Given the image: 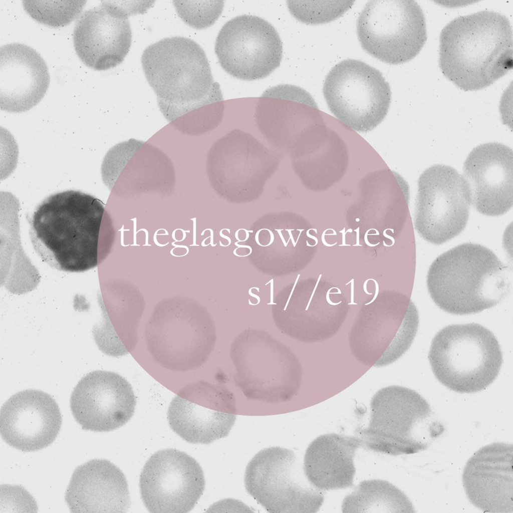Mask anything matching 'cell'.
<instances>
[{
	"mask_svg": "<svg viewBox=\"0 0 513 513\" xmlns=\"http://www.w3.org/2000/svg\"><path fill=\"white\" fill-rule=\"evenodd\" d=\"M136 398L127 380L110 371L91 372L78 383L70 398L73 415L83 429L110 431L132 417Z\"/></svg>",
	"mask_w": 513,
	"mask_h": 513,
	"instance_id": "obj_19",
	"label": "cell"
},
{
	"mask_svg": "<svg viewBox=\"0 0 513 513\" xmlns=\"http://www.w3.org/2000/svg\"><path fill=\"white\" fill-rule=\"evenodd\" d=\"M112 150L114 179H118L120 192H171L173 190V165L158 149L145 142L131 139L116 145Z\"/></svg>",
	"mask_w": 513,
	"mask_h": 513,
	"instance_id": "obj_26",
	"label": "cell"
},
{
	"mask_svg": "<svg viewBox=\"0 0 513 513\" xmlns=\"http://www.w3.org/2000/svg\"><path fill=\"white\" fill-rule=\"evenodd\" d=\"M369 280H371V279H367V280L365 281V282L364 283L363 289H364V291L365 293H366L368 295H372V293H368V292L367 290V284Z\"/></svg>",
	"mask_w": 513,
	"mask_h": 513,
	"instance_id": "obj_45",
	"label": "cell"
},
{
	"mask_svg": "<svg viewBox=\"0 0 513 513\" xmlns=\"http://www.w3.org/2000/svg\"><path fill=\"white\" fill-rule=\"evenodd\" d=\"M255 120L262 135L276 150L288 155L306 131L324 121L310 94L288 85L264 92L257 102Z\"/></svg>",
	"mask_w": 513,
	"mask_h": 513,
	"instance_id": "obj_20",
	"label": "cell"
},
{
	"mask_svg": "<svg viewBox=\"0 0 513 513\" xmlns=\"http://www.w3.org/2000/svg\"><path fill=\"white\" fill-rule=\"evenodd\" d=\"M236 409L234 395L227 388L201 380L181 388L170 402L167 419L186 441L208 444L228 435Z\"/></svg>",
	"mask_w": 513,
	"mask_h": 513,
	"instance_id": "obj_15",
	"label": "cell"
},
{
	"mask_svg": "<svg viewBox=\"0 0 513 513\" xmlns=\"http://www.w3.org/2000/svg\"><path fill=\"white\" fill-rule=\"evenodd\" d=\"M303 185L314 192L328 190L344 176L349 163L347 147L338 135L313 152L291 160Z\"/></svg>",
	"mask_w": 513,
	"mask_h": 513,
	"instance_id": "obj_28",
	"label": "cell"
},
{
	"mask_svg": "<svg viewBox=\"0 0 513 513\" xmlns=\"http://www.w3.org/2000/svg\"><path fill=\"white\" fill-rule=\"evenodd\" d=\"M104 207L95 197L78 190L52 194L36 208L29 234L42 260L67 272L87 271L98 265V247Z\"/></svg>",
	"mask_w": 513,
	"mask_h": 513,
	"instance_id": "obj_2",
	"label": "cell"
},
{
	"mask_svg": "<svg viewBox=\"0 0 513 513\" xmlns=\"http://www.w3.org/2000/svg\"><path fill=\"white\" fill-rule=\"evenodd\" d=\"M273 281H274L273 279H272L270 282H268L267 283H266L265 284V285H267L270 283H271V303L270 304H272V303H273Z\"/></svg>",
	"mask_w": 513,
	"mask_h": 513,
	"instance_id": "obj_42",
	"label": "cell"
},
{
	"mask_svg": "<svg viewBox=\"0 0 513 513\" xmlns=\"http://www.w3.org/2000/svg\"><path fill=\"white\" fill-rule=\"evenodd\" d=\"M387 230H391V231H392V232L393 233H394V230L392 228H386V229H385L384 230V231L383 232V235L385 237L391 239V240H392V243L391 245H387V244H386L385 243V241L384 240L383 241V245L384 246H392L395 243V239H394V238L393 237H392V236H390V235H388V234H387L386 233V231H387Z\"/></svg>",
	"mask_w": 513,
	"mask_h": 513,
	"instance_id": "obj_33",
	"label": "cell"
},
{
	"mask_svg": "<svg viewBox=\"0 0 513 513\" xmlns=\"http://www.w3.org/2000/svg\"><path fill=\"white\" fill-rule=\"evenodd\" d=\"M512 30L504 15L483 11L456 18L442 30L439 64L459 88H485L512 68Z\"/></svg>",
	"mask_w": 513,
	"mask_h": 513,
	"instance_id": "obj_3",
	"label": "cell"
},
{
	"mask_svg": "<svg viewBox=\"0 0 513 513\" xmlns=\"http://www.w3.org/2000/svg\"><path fill=\"white\" fill-rule=\"evenodd\" d=\"M333 230V228H328V229H325V230H324V231H323V233H322V237H321V239H322V241L323 243V244H324L325 245H326V246H329H329H334V245H335V244H336L337 243V242H335V243H333V244H329V243H327V242H326V240H325V232H326V231H327V230Z\"/></svg>",
	"mask_w": 513,
	"mask_h": 513,
	"instance_id": "obj_38",
	"label": "cell"
},
{
	"mask_svg": "<svg viewBox=\"0 0 513 513\" xmlns=\"http://www.w3.org/2000/svg\"><path fill=\"white\" fill-rule=\"evenodd\" d=\"M294 230V229H286V230L289 231V234H290V238H292V242H293V243L294 244V246H296V243L294 242V239H293V238L292 237V233L290 232V231H292V230Z\"/></svg>",
	"mask_w": 513,
	"mask_h": 513,
	"instance_id": "obj_47",
	"label": "cell"
},
{
	"mask_svg": "<svg viewBox=\"0 0 513 513\" xmlns=\"http://www.w3.org/2000/svg\"><path fill=\"white\" fill-rule=\"evenodd\" d=\"M370 410L368 426L356 433L361 447L393 456L428 448L433 438L432 410L414 390L399 385L382 388L372 397Z\"/></svg>",
	"mask_w": 513,
	"mask_h": 513,
	"instance_id": "obj_8",
	"label": "cell"
},
{
	"mask_svg": "<svg viewBox=\"0 0 513 513\" xmlns=\"http://www.w3.org/2000/svg\"><path fill=\"white\" fill-rule=\"evenodd\" d=\"M229 356L234 382L248 400L274 404L298 393L303 377L298 357L267 331H242L232 342Z\"/></svg>",
	"mask_w": 513,
	"mask_h": 513,
	"instance_id": "obj_5",
	"label": "cell"
},
{
	"mask_svg": "<svg viewBox=\"0 0 513 513\" xmlns=\"http://www.w3.org/2000/svg\"><path fill=\"white\" fill-rule=\"evenodd\" d=\"M275 230H277L278 231V233H279V234H280V236H281V238H282V240H283V241L284 242V244L285 246H287V243H286L285 240L284 239V237L283 236V235H282V233L279 231V229H275Z\"/></svg>",
	"mask_w": 513,
	"mask_h": 513,
	"instance_id": "obj_48",
	"label": "cell"
},
{
	"mask_svg": "<svg viewBox=\"0 0 513 513\" xmlns=\"http://www.w3.org/2000/svg\"><path fill=\"white\" fill-rule=\"evenodd\" d=\"M511 273L487 247L471 242L438 256L430 265L427 287L435 304L450 314H475L492 308L508 294Z\"/></svg>",
	"mask_w": 513,
	"mask_h": 513,
	"instance_id": "obj_4",
	"label": "cell"
},
{
	"mask_svg": "<svg viewBox=\"0 0 513 513\" xmlns=\"http://www.w3.org/2000/svg\"><path fill=\"white\" fill-rule=\"evenodd\" d=\"M359 447L357 436L332 433L318 436L305 452L303 469L307 479L323 491L352 486L354 458Z\"/></svg>",
	"mask_w": 513,
	"mask_h": 513,
	"instance_id": "obj_27",
	"label": "cell"
},
{
	"mask_svg": "<svg viewBox=\"0 0 513 513\" xmlns=\"http://www.w3.org/2000/svg\"><path fill=\"white\" fill-rule=\"evenodd\" d=\"M244 483L247 492L271 513H315L324 500V491L308 481L294 451L280 447L255 455L246 467Z\"/></svg>",
	"mask_w": 513,
	"mask_h": 513,
	"instance_id": "obj_10",
	"label": "cell"
},
{
	"mask_svg": "<svg viewBox=\"0 0 513 513\" xmlns=\"http://www.w3.org/2000/svg\"><path fill=\"white\" fill-rule=\"evenodd\" d=\"M428 359L437 380L462 393L485 389L497 377L503 361L493 334L476 323L442 329L432 341Z\"/></svg>",
	"mask_w": 513,
	"mask_h": 513,
	"instance_id": "obj_6",
	"label": "cell"
},
{
	"mask_svg": "<svg viewBox=\"0 0 513 513\" xmlns=\"http://www.w3.org/2000/svg\"><path fill=\"white\" fill-rule=\"evenodd\" d=\"M471 205L469 190L462 175L450 166L432 165L418 181L415 228L425 240L441 244L464 230Z\"/></svg>",
	"mask_w": 513,
	"mask_h": 513,
	"instance_id": "obj_13",
	"label": "cell"
},
{
	"mask_svg": "<svg viewBox=\"0 0 513 513\" xmlns=\"http://www.w3.org/2000/svg\"><path fill=\"white\" fill-rule=\"evenodd\" d=\"M322 276V274H320V275H319V276L318 279V280H317V283H316V285H315V288H314V290H313V293H312V295H311V297H310V299H309V301H308V303H307V305H306V307H307H307H308L309 306V305H310V304H311V302H312V300L313 297V296H314V294H315V291H316V288H317V286H318V284H319V282H320V279H321V278Z\"/></svg>",
	"mask_w": 513,
	"mask_h": 513,
	"instance_id": "obj_37",
	"label": "cell"
},
{
	"mask_svg": "<svg viewBox=\"0 0 513 513\" xmlns=\"http://www.w3.org/2000/svg\"><path fill=\"white\" fill-rule=\"evenodd\" d=\"M310 230H315V232H316V233H317V229H316V228H310L309 229H308V230L307 231V232H306V234H307V236H308L309 237H310V238H311L313 239L314 240H315V241H316V243H315V244L314 245H310V244H309V243H308V241H306V243H307V245L308 246H316V245H317V244H318V239H317V238L316 237H315V236H313V235H311V234H310V233H309V231H310Z\"/></svg>",
	"mask_w": 513,
	"mask_h": 513,
	"instance_id": "obj_36",
	"label": "cell"
},
{
	"mask_svg": "<svg viewBox=\"0 0 513 513\" xmlns=\"http://www.w3.org/2000/svg\"><path fill=\"white\" fill-rule=\"evenodd\" d=\"M344 513H413L407 496L390 482L382 479L360 482L343 499Z\"/></svg>",
	"mask_w": 513,
	"mask_h": 513,
	"instance_id": "obj_29",
	"label": "cell"
},
{
	"mask_svg": "<svg viewBox=\"0 0 513 513\" xmlns=\"http://www.w3.org/2000/svg\"><path fill=\"white\" fill-rule=\"evenodd\" d=\"M323 94L332 113L345 126L367 132L386 116L391 92L381 73L369 65L347 59L327 75Z\"/></svg>",
	"mask_w": 513,
	"mask_h": 513,
	"instance_id": "obj_12",
	"label": "cell"
},
{
	"mask_svg": "<svg viewBox=\"0 0 513 513\" xmlns=\"http://www.w3.org/2000/svg\"><path fill=\"white\" fill-rule=\"evenodd\" d=\"M354 1H288L289 11L298 21L307 24L331 22L348 10Z\"/></svg>",
	"mask_w": 513,
	"mask_h": 513,
	"instance_id": "obj_31",
	"label": "cell"
},
{
	"mask_svg": "<svg viewBox=\"0 0 513 513\" xmlns=\"http://www.w3.org/2000/svg\"><path fill=\"white\" fill-rule=\"evenodd\" d=\"M339 232L342 233V244H339V246H350V244H346V243H345V240H346V239H345V235H346V232L345 231V228L344 227L343 229L341 230V231H340Z\"/></svg>",
	"mask_w": 513,
	"mask_h": 513,
	"instance_id": "obj_41",
	"label": "cell"
},
{
	"mask_svg": "<svg viewBox=\"0 0 513 513\" xmlns=\"http://www.w3.org/2000/svg\"><path fill=\"white\" fill-rule=\"evenodd\" d=\"M50 77L46 63L32 48L12 43L0 48V107L10 113L27 111L44 97Z\"/></svg>",
	"mask_w": 513,
	"mask_h": 513,
	"instance_id": "obj_24",
	"label": "cell"
},
{
	"mask_svg": "<svg viewBox=\"0 0 513 513\" xmlns=\"http://www.w3.org/2000/svg\"><path fill=\"white\" fill-rule=\"evenodd\" d=\"M282 157V154L251 134L235 129L211 146L207 156L206 172L218 195L231 202H247L261 195Z\"/></svg>",
	"mask_w": 513,
	"mask_h": 513,
	"instance_id": "obj_9",
	"label": "cell"
},
{
	"mask_svg": "<svg viewBox=\"0 0 513 513\" xmlns=\"http://www.w3.org/2000/svg\"><path fill=\"white\" fill-rule=\"evenodd\" d=\"M144 338L158 365L185 372L206 362L217 337L214 322L204 309L192 303L168 302L155 309L145 325Z\"/></svg>",
	"mask_w": 513,
	"mask_h": 513,
	"instance_id": "obj_7",
	"label": "cell"
},
{
	"mask_svg": "<svg viewBox=\"0 0 513 513\" xmlns=\"http://www.w3.org/2000/svg\"><path fill=\"white\" fill-rule=\"evenodd\" d=\"M362 48L385 63L408 62L421 50L427 40L424 13L413 0H372L357 21Z\"/></svg>",
	"mask_w": 513,
	"mask_h": 513,
	"instance_id": "obj_11",
	"label": "cell"
},
{
	"mask_svg": "<svg viewBox=\"0 0 513 513\" xmlns=\"http://www.w3.org/2000/svg\"><path fill=\"white\" fill-rule=\"evenodd\" d=\"M354 231L356 232V244H353V246H362V244H359V227L356 229H354Z\"/></svg>",
	"mask_w": 513,
	"mask_h": 513,
	"instance_id": "obj_43",
	"label": "cell"
},
{
	"mask_svg": "<svg viewBox=\"0 0 513 513\" xmlns=\"http://www.w3.org/2000/svg\"><path fill=\"white\" fill-rule=\"evenodd\" d=\"M130 16L119 1H102L80 16L74 29L73 43L86 66L104 71L123 61L132 42Z\"/></svg>",
	"mask_w": 513,
	"mask_h": 513,
	"instance_id": "obj_18",
	"label": "cell"
},
{
	"mask_svg": "<svg viewBox=\"0 0 513 513\" xmlns=\"http://www.w3.org/2000/svg\"><path fill=\"white\" fill-rule=\"evenodd\" d=\"M65 500L73 513H123L131 503L123 472L110 461L99 459L77 467L66 491Z\"/></svg>",
	"mask_w": 513,
	"mask_h": 513,
	"instance_id": "obj_25",
	"label": "cell"
},
{
	"mask_svg": "<svg viewBox=\"0 0 513 513\" xmlns=\"http://www.w3.org/2000/svg\"><path fill=\"white\" fill-rule=\"evenodd\" d=\"M239 241H242V240H238V241H237V242H235V243H234V244H235V245H236V246H238V247H247V248H249V249H250V252H249V253H248V255H249V254H250L251 253V251H252V249H251V247H250V246H247V245H238V244H237V243H238V242H239Z\"/></svg>",
	"mask_w": 513,
	"mask_h": 513,
	"instance_id": "obj_46",
	"label": "cell"
},
{
	"mask_svg": "<svg viewBox=\"0 0 513 513\" xmlns=\"http://www.w3.org/2000/svg\"><path fill=\"white\" fill-rule=\"evenodd\" d=\"M356 221H357V222L359 221H360L359 218H356Z\"/></svg>",
	"mask_w": 513,
	"mask_h": 513,
	"instance_id": "obj_49",
	"label": "cell"
},
{
	"mask_svg": "<svg viewBox=\"0 0 513 513\" xmlns=\"http://www.w3.org/2000/svg\"><path fill=\"white\" fill-rule=\"evenodd\" d=\"M374 230V228H370L369 229H368V230H367V231H366V232H365V236H364V240H365V242L366 244L367 245H368V246H376V245H377L378 244H379L380 243V242H378V243H377V244H371V243H370L369 242V241H368V238H367V235H368V232H369V231L370 230Z\"/></svg>",
	"mask_w": 513,
	"mask_h": 513,
	"instance_id": "obj_40",
	"label": "cell"
},
{
	"mask_svg": "<svg viewBox=\"0 0 513 513\" xmlns=\"http://www.w3.org/2000/svg\"><path fill=\"white\" fill-rule=\"evenodd\" d=\"M215 52L222 69L239 79L268 76L279 67L283 46L275 28L255 16L241 15L226 23L216 40Z\"/></svg>",
	"mask_w": 513,
	"mask_h": 513,
	"instance_id": "obj_14",
	"label": "cell"
},
{
	"mask_svg": "<svg viewBox=\"0 0 513 513\" xmlns=\"http://www.w3.org/2000/svg\"><path fill=\"white\" fill-rule=\"evenodd\" d=\"M419 324L417 310L410 300L389 312L359 315L349 334L353 356L369 367L388 366L411 346Z\"/></svg>",
	"mask_w": 513,
	"mask_h": 513,
	"instance_id": "obj_17",
	"label": "cell"
},
{
	"mask_svg": "<svg viewBox=\"0 0 513 513\" xmlns=\"http://www.w3.org/2000/svg\"><path fill=\"white\" fill-rule=\"evenodd\" d=\"M354 279H352L351 281H350L348 283H347L346 284V285L347 286L349 284L351 283V302L350 303H348V305H352V304H355V305H356L357 304L356 303H354Z\"/></svg>",
	"mask_w": 513,
	"mask_h": 513,
	"instance_id": "obj_35",
	"label": "cell"
},
{
	"mask_svg": "<svg viewBox=\"0 0 513 513\" xmlns=\"http://www.w3.org/2000/svg\"><path fill=\"white\" fill-rule=\"evenodd\" d=\"M87 1H23L26 13L38 23L52 28L70 24L80 16Z\"/></svg>",
	"mask_w": 513,
	"mask_h": 513,
	"instance_id": "obj_30",
	"label": "cell"
},
{
	"mask_svg": "<svg viewBox=\"0 0 513 513\" xmlns=\"http://www.w3.org/2000/svg\"><path fill=\"white\" fill-rule=\"evenodd\" d=\"M62 419L55 399L42 391L28 389L11 396L0 412V433L4 441L23 451L39 450L51 444Z\"/></svg>",
	"mask_w": 513,
	"mask_h": 513,
	"instance_id": "obj_22",
	"label": "cell"
},
{
	"mask_svg": "<svg viewBox=\"0 0 513 513\" xmlns=\"http://www.w3.org/2000/svg\"><path fill=\"white\" fill-rule=\"evenodd\" d=\"M141 498L152 513H186L190 511L205 487L199 463L174 449L160 450L147 461L141 473Z\"/></svg>",
	"mask_w": 513,
	"mask_h": 513,
	"instance_id": "obj_16",
	"label": "cell"
},
{
	"mask_svg": "<svg viewBox=\"0 0 513 513\" xmlns=\"http://www.w3.org/2000/svg\"><path fill=\"white\" fill-rule=\"evenodd\" d=\"M300 274H299V275H298V276H297V279H296V281H295V284H294V286H293V289L292 290V291H291V293H290V295H289V298H288V300H287V302H289V301L290 300V299H291V297H292V295H293V292H294V291L295 288V287H296V284H297V282H298V280H299V277H300Z\"/></svg>",
	"mask_w": 513,
	"mask_h": 513,
	"instance_id": "obj_44",
	"label": "cell"
},
{
	"mask_svg": "<svg viewBox=\"0 0 513 513\" xmlns=\"http://www.w3.org/2000/svg\"><path fill=\"white\" fill-rule=\"evenodd\" d=\"M371 280L373 281V282L375 283V287H376V291H375V295H374V296L373 299L371 301H370L369 303H368L369 304L371 303H372V302H374L375 301V300L376 299V298H377V296L378 295V293H379V285H378V283L377 282V281L375 280H374L373 279H371Z\"/></svg>",
	"mask_w": 513,
	"mask_h": 513,
	"instance_id": "obj_39",
	"label": "cell"
},
{
	"mask_svg": "<svg viewBox=\"0 0 513 513\" xmlns=\"http://www.w3.org/2000/svg\"><path fill=\"white\" fill-rule=\"evenodd\" d=\"M463 177L469 190L471 205L478 212L497 216L513 204V152L497 142L480 144L467 156Z\"/></svg>",
	"mask_w": 513,
	"mask_h": 513,
	"instance_id": "obj_21",
	"label": "cell"
},
{
	"mask_svg": "<svg viewBox=\"0 0 513 513\" xmlns=\"http://www.w3.org/2000/svg\"><path fill=\"white\" fill-rule=\"evenodd\" d=\"M337 287H332V288H331L330 289H329L328 290V292L327 293V294H326V300H327V302L329 304H330L331 305H333V306H337V305H339V304H340L342 303V301H340L339 302H337V303L333 302L330 300V299L329 295L330 294L331 290H332L333 289H337Z\"/></svg>",
	"mask_w": 513,
	"mask_h": 513,
	"instance_id": "obj_34",
	"label": "cell"
},
{
	"mask_svg": "<svg viewBox=\"0 0 513 513\" xmlns=\"http://www.w3.org/2000/svg\"><path fill=\"white\" fill-rule=\"evenodd\" d=\"M179 17L186 24L196 29H204L212 25L221 14L223 1H173Z\"/></svg>",
	"mask_w": 513,
	"mask_h": 513,
	"instance_id": "obj_32",
	"label": "cell"
},
{
	"mask_svg": "<svg viewBox=\"0 0 513 513\" xmlns=\"http://www.w3.org/2000/svg\"><path fill=\"white\" fill-rule=\"evenodd\" d=\"M513 446L494 442L467 461L462 483L470 502L484 512H513Z\"/></svg>",
	"mask_w": 513,
	"mask_h": 513,
	"instance_id": "obj_23",
	"label": "cell"
},
{
	"mask_svg": "<svg viewBox=\"0 0 513 513\" xmlns=\"http://www.w3.org/2000/svg\"><path fill=\"white\" fill-rule=\"evenodd\" d=\"M141 61L161 112L181 132L205 123L223 102L204 51L189 38H166L149 45Z\"/></svg>",
	"mask_w": 513,
	"mask_h": 513,
	"instance_id": "obj_1",
	"label": "cell"
}]
</instances>
